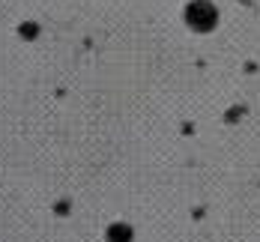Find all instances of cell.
Here are the masks:
<instances>
[{
    "label": "cell",
    "instance_id": "obj_1",
    "mask_svg": "<svg viewBox=\"0 0 260 242\" xmlns=\"http://www.w3.org/2000/svg\"><path fill=\"white\" fill-rule=\"evenodd\" d=\"M188 21L194 27H201V30H207V27L215 21V12H212L209 3H194V6L188 9Z\"/></svg>",
    "mask_w": 260,
    "mask_h": 242
}]
</instances>
